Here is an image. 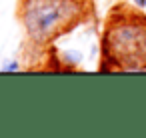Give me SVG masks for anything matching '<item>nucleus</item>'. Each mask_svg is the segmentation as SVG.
Instances as JSON below:
<instances>
[{"instance_id":"nucleus-3","label":"nucleus","mask_w":146,"mask_h":138,"mask_svg":"<svg viewBox=\"0 0 146 138\" xmlns=\"http://www.w3.org/2000/svg\"><path fill=\"white\" fill-rule=\"evenodd\" d=\"M64 62H70V64H80L82 62V52L78 50H70V52H62L60 54Z\"/></svg>"},{"instance_id":"nucleus-1","label":"nucleus","mask_w":146,"mask_h":138,"mask_svg":"<svg viewBox=\"0 0 146 138\" xmlns=\"http://www.w3.org/2000/svg\"><path fill=\"white\" fill-rule=\"evenodd\" d=\"M82 14L76 0H24L22 22L34 42H48L70 28Z\"/></svg>"},{"instance_id":"nucleus-5","label":"nucleus","mask_w":146,"mask_h":138,"mask_svg":"<svg viewBox=\"0 0 146 138\" xmlns=\"http://www.w3.org/2000/svg\"><path fill=\"white\" fill-rule=\"evenodd\" d=\"M134 4L138 8H146V0H134Z\"/></svg>"},{"instance_id":"nucleus-4","label":"nucleus","mask_w":146,"mask_h":138,"mask_svg":"<svg viewBox=\"0 0 146 138\" xmlns=\"http://www.w3.org/2000/svg\"><path fill=\"white\" fill-rule=\"evenodd\" d=\"M18 68H20V66H18V62H16V60H12V62H10V64H6V66H2V70H4V72H14V70H18Z\"/></svg>"},{"instance_id":"nucleus-2","label":"nucleus","mask_w":146,"mask_h":138,"mask_svg":"<svg viewBox=\"0 0 146 138\" xmlns=\"http://www.w3.org/2000/svg\"><path fill=\"white\" fill-rule=\"evenodd\" d=\"M106 52L124 70H140L146 66V22L124 18L106 32Z\"/></svg>"}]
</instances>
